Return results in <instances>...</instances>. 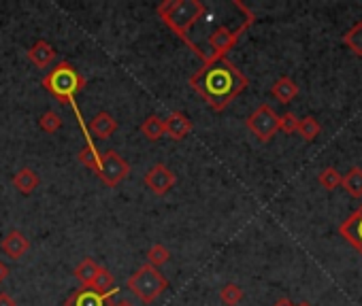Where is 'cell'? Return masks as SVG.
Listing matches in <instances>:
<instances>
[{"label": "cell", "instance_id": "6da1fadb", "mask_svg": "<svg viewBox=\"0 0 362 306\" xmlns=\"http://www.w3.org/2000/svg\"><path fill=\"white\" fill-rule=\"evenodd\" d=\"M190 86L213 111H224L247 88V77L230 60L219 58L192 75Z\"/></svg>", "mask_w": 362, "mask_h": 306}, {"label": "cell", "instance_id": "7a4b0ae2", "mask_svg": "<svg viewBox=\"0 0 362 306\" xmlns=\"http://www.w3.org/2000/svg\"><path fill=\"white\" fill-rule=\"evenodd\" d=\"M205 11L207 7L201 0H166V3L158 7V15L162 17V21L169 26L181 41H185L192 47V51H197L201 58H203V51L192 45L188 35H190V28L205 15Z\"/></svg>", "mask_w": 362, "mask_h": 306}, {"label": "cell", "instance_id": "3957f363", "mask_svg": "<svg viewBox=\"0 0 362 306\" xmlns=\"http://www.w3.org/2000/svg\"><path fill=\"white\" fill-rule=\"evenodd\" d=\"M43 88L60 104H71L75 108V115H77L79 124L83 126L81 115L75 106V96L86 88V79H83V75H79L69 62H60L49 75L43 77ZM83 130H86V126H83ZM86 134H88V130H86Z\"/></svg>", "mask_w": 362, "mask_h": 306}, {"label": "cell", "instance_id": "277c9868", "mask_svg": "<svg viewBox=\"0 0 362 306\" xmlns=\"http://www.w3.org/2000/svg\"><path fill=\"white\" fill-rule=\"evenodd\" d=\"M128 289L141 302L152 304L156 298H160L169 289V281H166V276L158 268L145 264L141 268H136L134 274L128 279Z\"/></svg>", "mask_w": 362, "mask_h": 306}, {"label": "cell", "instance_id": "5b68a950", "mask_svg": "<svg viewBox=\"0 0 362 306\" xmlns=\"http://www.w3.org/2000/svg\"><path fill=\"white\" fill-rule=\"evenodd\" d=\"M252 23H254V15H249V17H247L243 23H239L237 28H226V26L217 28V30L209 37V53L205 55V64H207V62H213V60H219V58H224V55L237 45V41L241 39V35H243Z\"/></svg>", "mask_w": 362, "mask_h": 306}, {"label": "cell", "instance_id": "8992f818", "mask_svg": "<svg viewBox=\"0 0 362 306\" xmlns=\"http://www.w3.org/2000/svg\"><path fill=\"white\" fill-rule=\"evenodd\" d=\"M247 130L252 132L260 143H269L271 138L280 132V115L269 104H260L252 115L245 119Z\"/></svg>", "mask_w": 362, "mask_h": 306}, {"label": "cell", "instance_id": "52a82bcc", "mask_svg": "<svg viewBox=\"0 0 362 306\" xmlns=\"http://www.w3.org/2000/svg\"><path fill=\"white\" fill-rule=\"evenodd\" d=\"M96 175L105 185L116 187L130 175V164L118 151L109 149V151L100 153V162L96 166Z\"/></svg>", "mask_w": 362, "mask_h": 306}, {"label": "cell", "instance_id": "ba28073f", "mask_svg": "<svg viewBox=\"0 0 362 306\" xmlns=\"http://www.w3.org/2000/svg\"><path fill=\"white\" fill-rule=\"evenodd\" d=\"M175 183H177V177L166 164H154L145 173V185L150 187L152 193H156V196L169 193L175 187Z\"/></svg>", "mask_w": 362, "mask_h": 306}, {"label": "cell", "instance_id": "9c48e42d", "mask_svg": "<svg viewBox=\"0 0 362 306\" xmlns=\"http://www.w3.org/2000/svg\"><path fill=\"white\" fill-rule=\"evenodd\" d=\"M339 234L362 256V204L339 226Z\"/></svg>", "mask_w": 362, "mask_h": 306}, {"label": "cell", "instance_id": "30bf717a", "mask_svg": "<svg viewBox=\"0 0 362 306\" xmlns=\"http://www.w3.org/2000/svg\"><path fill=\"white\" fill-rule=\"evenodd\" d=\"M114 294H116V289H111L107 294H98L92 287H83V289H77L75 294H71V298L66 300V306H109Z\"/></svg>", "mask_w": 362, "mask_h": 306}, {"label": "cell", "instance_id": "8fae6325", "mask_svg": "<svg viewBox=\"0 0 362 306\" xmlns=\"http://www.w3.org/2000/svg\"><path fill=\"white\" fill-rule=\"evenodd\" d=\"M0 249H3V254L9 258V260H19L28 254V249H30V240L26 238L24 232L19 230H11L3 242H0Z\"/></svg>", "mask_w": 362, "mask_h": 306}, {"label": "cell", "instance_id": "7c38bea8", "mask_svg": "<svg viewBox=\"0 0 362 306\" xmlns=\"http://www.w3.org/2000/svg\"><path fill=\"white\" fill-rule=\"evenodd\" d=\"M192 132V122L181 111L169 115V119H164V136L173 138V141H183V138Z\"/></svg>", "mask_w": 362, "mask_h": 306}, {"label": "cell", "instance_id": "4fadbf2b", "mask_svg": "<svg viewBox=\"0 0 362 306\" xmlns=\"http://www.w3.org/2000/svg\"><path fill=\"white\" fill-rule=\"evenodd\" d=\"M55 58V49L47 41H37L30 49H28V60H30L37 68H47Z\"/></svg>", "mask_w": 362, "mask_h": 306}, {"label": "cell", "instance_id": "5bb4252c", "mask_svg": "<svg viewBox=\"0 0 362 306\" xmlns=\"http://www.w3.org/2000/svg\"><path fill=\"white\" fill-rule=\"evenodd\" d=\"M271 94H273L277 100H280V102L288 104V102H292V100L296 98L298 86H296V83H294L290 77H280V79H277V81L273 83Z\"/></svg>", "mask_w": 362, "mask_h": 306}, {"label": "cell", "instance_id": "9a60e30c", "mask_svg": "<svg viewBox=\"0 0 362 306\" xmlns=\"http://www.w3.org/2000/svg\"><path fill=\"white\" fill-rule=\"evenodd\" d=\"M116 130H118V122L114 119V115L111 113H105V111L98 115H94V119L90 122V132L98 138H109Z\"/></svg>", "mask_w": 362, "mask_h": 306}, {"label": "cell", "instance_id": "2e32d148", "mask_svg": "<svg viewBox=\"0 0 362 306\" xmlns=\"http://www.w3.org/2000/svg\"><path fill=\"white\" fill-rule=\"evenodd\" d=\"M39 175L33 171V169H21V171H17L15 173V177H13V187L19 191V193H24V196H28V193H33L37 187H39Z\"/></svg>", "mask_w": 362, "mask_h": 306}, {"label": "cell", "instance_id": "e0dca14e", "mask_svg": "<svg viewBox=\"0 0 362 306\" xmlns=\"http://www.w3.org/2000/svg\"><path fill=\"white\" fill-rule=\"evenodd\" d=\"M98 270H100V266H98L92 258H86V260H81V262L75 266V272H73V274H75V279H77L83 287H90Z\"/></svg>", "mask_w": 362, "mask_h": 306}, {"label": "cell", "instance_id": "ac0fdd59", "mask_svg": "<svg viewBox=\"0 0 362 306\" xmlns=\"http://www.w3.org/2000/svg\"><path fill=\"white\" fill-rule=\"evenodd\" d=\"M341 187L350 193L352 198H362V169L360 166H354V169H350L343 175Z\"/></svg>", "mask_w": 362, "mask_h": 306}, {"label": "cell", "instance_id": "d6986e66", "mask_svg": "<svg viewBox=\"0 0 362 306\" xmlns=\"http://www.w3.org/2000/svg\"><path fill=\"white\" fill-rule=\"evenodd\" d=\"M343 43H345V47L354 53V55H358V58H362V21H356L350 30L343 35Z\"/></svg>", "mask_w": 362, "mask_h": 306}, {"label": "cell", "instance_id": "ffe728a7", "mask_svg": "<svg viewBox=\"0 0 362 306\" xmlns=\"http://www.w3.org/2000/svg\"><path fill=\"white\" fill-rule=\"evenodd\" d=\"M141 132H143L145 138H150V141H158V138L164 136V119H160L156 115H150L141 124Z\"/></svg>", "mask_w": 362, "mask_h": 306}, {"label": "cell", "instance_id": "44dd1931", "mask_svg": "<svg viewBox=\"0 0 362 306\" xmlns=\"http://www.w3.org/2000/svg\"><path fill=\"white\" fill-rule=\"evenodd\" d=\"M114 285H116V276L111 274L107 268L100 266V270L96 272V276H94V281H92L90 287H92L94 291H98V294H107V291L114 289Z\"/></svg>", "mask_w": 362, "mask_h": 306}, {"label": "cell", "instance_id": "7402d4cb", "mask_svg": "<svg viewBox=\"0 0 362 306\" xmlns=\"http://www.w3.org/2000/svg\"><path fill=\"white\" fill-rule=\"evenodd\" d=\"M169 258H171V251H169V249H166L164 245H160V242L152 245L150 251H147V264L154 266V268L166 264V262H169Z\"/></svg>", "mask_w": 362, "mask_h": 306}, {"label": "cell", "instance_id": "603a6c76", "mask_svg": "<svg viewBox=\"0 0 362 306\" xmlns=\"http://www.w3.org/2000/svg\"><path fill=\"white\" fill-rule=\"evenodd\" d=\"M320 130H322V128H320L318 119L309 115V117L300 119V124H298V130H296V132H298V134H300V136L305 138V141H307V143H311L314 138H316V136L320 134Z\"/></svg>", "mask_w": 362, "mask_h": 306}, {"label": "cell", "instance_id": "cb8c5ba5", "mask_svg": "<svg viewBox=\"0 0 362 306\" xmlns=\"http://www.w3.org/2000/svg\"><path fill=\"white\" fill-rule=\"evenodd\" d=\"M341 179H343V175H339V171H335V169H324L320 175H318V181H320V185L324 187V189H328V191H332V189H337V187H341Z\"/></svg>", "mask_w": 362, "mask_h": 306}, {"label": "cell", "instance_id": "d4e9b609", "mask_svg": "<svg viewBox=\"0 0 362 306\" xmlns=\"http://www.w3.org/2000/svg\"><path fill=\"white\" fill-rule=\"evenodd\" d=\"M219 300L224 302L226 306H237L243 300V289L237 283H228L219 289Z\"/></svg>", "mask_w": 362, "mask_h": 306}, {"label": "cell", "instance_id": "484cf974", "mask_svg": "<svg viewBox=\"0 0 362 306\" xmlns=\"http://www.w3.org/2000/svg\"><path fill=\"white\" fill-rule=\"evenodd\" d=\"M39 126H41L43 132L53 134V132H58L62 128V117L55 113V111H45V113L41 115V119H39Z\"/></svg>", "mask_w": 362, "mask_h": 306}, {"label": "cell", "instance_id": "4316f807", "mask_svg": "<svg viewBox=\"0 0 362 306\" xmlns=\"http://www.w3.org/2000/svg\"><path fill=\"white\" fill-rule=\"evenodd\" d=\"M79 162L83 166H88V169L96 171V166L100 162V151L94 145H86V147L81 149V153H79Z\"/></svg>", "mask_w": 362, "mask_h": 306}, {"label": "cell", "instance_id": "83f0119b", "mask_svg": "<svg viewBox=\"0 0 362 306\" xmlns=\"http://www.w3.org/2000/svg\"><path fill=\"white\" fill-rule=\"evenodd\" d=\"M298 124H300V119H298L294 113H284V115H280V130L286 132V134H296Z\"/></svg>", "mask_w": 362, "mask_h": 306}, {"label": "cell", "instance_id": "f1b7e54d", "mask_svg": "<svg viewBox=\"0 0 362 306\" xmlns=\"http://www.w3.org/2000/svg\"><path fill=\"white\" fill-rule=\"evenodd\" d=\"M0 306H17V302L7 291H0Z\"/></svg>", "mask_w": 362, "mask_h": 306}, {"label": "cell", "instance_id": "f546056e", "mask_svg": "<svg viewBox=\"0 0 362 306\" xmlns=\"http://www.w3.org/2000/svg\"><path fill=\"white\" fill-rule=\"evenodd\" d=\"M7 279H9V266L3 260H0V283L7 281Z\"/></svg>", "mask_w": 362, "mask_h": 306}, {"label": "cell", "instance_id": "4dcf8cb0", "mask_svg": "<svg viewBox=\"0 0 362 306\" xmlns=\"http://www.w3.org/2000/svg\"><path fill=\"white\" fill-rule=\"evenodd\" d=\"M273 306H294V304H292V302H290L288 298H282V300H277V302H275Z\"/></svg>", "mask_w": 362, "mask_h": 306}, {"label": "cell", "instance_id": "1f68e13d", "mask_svg": "<svg viewBox=\"0 0 362 306\" xmlns=\"http://www.w3.org/2000/svg\"><path fill=\"white\" fill-rule=\"evenodd\" d=\"M109 306H132V302H128V300H120V302H109Z\"/></svg>", "mask_w": 362, "mask_h": 306}, {"label": "cell", "instance_id": "d6a6232c", "mask_svg": "<svg viewBox=\"0 0 362 306\" xmlns=\"http://www.w3.org/2000/svg\"><path fill=\"white\" fill-rule=\"evenodd\" d=\"M294 306H311L309 302H300V304H294Z\"/></svg>", "mask_w": 362, "mask_h": 306}]
</instances>
